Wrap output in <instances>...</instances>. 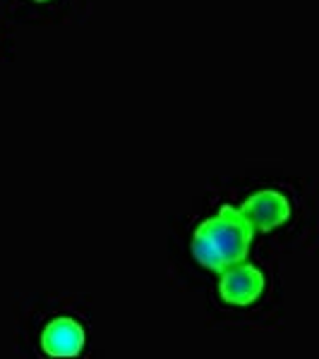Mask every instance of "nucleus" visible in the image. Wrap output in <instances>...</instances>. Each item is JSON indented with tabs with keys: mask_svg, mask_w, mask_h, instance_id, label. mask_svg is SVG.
I'll return each mask as SVG.
<instances>
[{
	"mask_svg": "<svg viewBox=\"0 0 319 359\" xmlns=\"http://www.w3.org/2000/svg\"><path fill=\"white\" fill-rule=\"evenodd\" d=\"M264 292V276L257 266L233 264L223 269L221 283H219V294L223 302L233 306H247L257 302V297Z\"/></svg>",
	"mask_w": 319,
	"mask_h": 359,
	"instance_id": "7ed1b4c3",
	"label": "nucleus"
},
{
	"mask_svg": "<svg viewBox=\"0 0 319 359\" xmlns=\"http://www.w3.org/2000/svg\"><path fill=\"white\" fill-rule=\"evenodd\" d=\"M242 216L250 221L254 230L262 233H271L278 225H283L291 216V201L286 194H281L278 189H259L250 199L242 204Z\"/></svg>",
	"mask_w": 319,
	"mask_h": 359,
	"instance_id": "f03ea898",
	"label": "nucleus"
},
{
	"mask_svg": "<svg viewBox=\"0 0 319 359\" xmlns=\"http://www.w3.org/2000/svg\"><path fill=\"white\" fill-rule=\"evenodd\" d=\"M252 233L254 228L242 216V211L223 206L216 216H211L197 228L193 237V254L207 269L223 271L245 259Z\"/></svg>",
	"mask_w": 319,
	"mask_h": 359,
	"instance_id": "f257e3e1",
	"label": "nucleus"
},
{
	"mask_svg": "<svg viewBox=\"0 0 319 359\" xmlns=\"http://www.w3.org/2000/svg\"><path fill=\"white\" fill-rule=\"evenodd\" d=\"M46 355L53 357H74L84 347V328L72 318H56L41 335Z\"/></svg>",
	"mask_w": 319,
	"mask_h": 359,
	"instance_id": "20e7f679",
	"label": "nucleus"
},
{
	"mask_svg": "<svg viewBox=\"0 0 319 359\" xmlns=\"http://www.w3.org/2000/svg\"><path fill=\"white\" fill-rule=\"evenodd\" d=\"M20 5H29V8H39V10H48L53 8V5H58L60 0H17Z\"/></svg>",
	"mask_w": 319,
	"mask_h": 359,
	"instance_id": "39448f33",
	"label": "nucleus"
}]
</instances>
